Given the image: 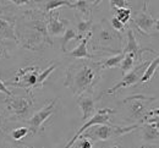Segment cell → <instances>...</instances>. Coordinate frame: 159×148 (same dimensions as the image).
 Instances as JSON below:
<instances>
[{"label":"cell","instance_id":"cell-16","mask_svg":"<svg viewBox=\"0 0 159 148\" xmlns=\"http://www.w3.org/2000/svg\"><path fill=\"white\" fill-rule=\"evenodd\" d=\"M142 135L144 142L158 141L159 140V128L152 123H147L142 125Z\"/></svg>","mask_w":159,"mask_h":148},{"label":"cell","instance_id":"cell-3","mask_svg":"<svg viewBox=\"0 0 159 148\" xmlns=\"http://www.w3.org/2000/svg\"><path fill=\"white\" fill-rule=\"evenodd\" d=\"M139 126H141V124L139 123L126 127L116 126L113 124H100V125L92 126L91 130H86L81 136L92 138V141H108L111 138H118L122 135H126Z\"/></svg>","mask_w":159,"mask_h":148},{"label":"cell","instance_id":"cell-19","mask_svg":"<svg viewBox=\"0 0 159 148\" xmlns=\"http://www.w3.org/2000/svg\"><path fill=\"white\" fill-rule=\"evenodd\" d=\"M75 17H76V20H77V23H76L77 33H79L82 38H83V36H84L86 33H88V32L91 31L92 26H93L92 16H91L89 19H87V20H83V19H80L77 14H75Z\"/></svg>","mask_w":159,"mask_h":148},{"label":"cell","instance_id":"cell-33","mask_svg":"<svg viewBox=\"0 0 159 148\" xmlns=\"http://www.w3.org/2000/svg\"><path fill=\"white\" fill-rule=\"evenodd\" d=\"M146 121H147V123H152V124H154V125L159 128V115H154V116H152V118H147Z\"/></svg>","mask_w":159,"mask_h":148},{"label":"cell","instance_id":"cell-10","mask_svg":"<svg viewBox=\"0 0 159 148\" xmlns=\"http://www.w3.org/2000/svg\"><path fill=\"white\" fill-rule=\"evenodd\" d=\"M134 23H135V26L137 27L139 32L144 33V34H148L153 28L159 27V20H156L154 17H152V15L148 12L147 4H144L143 10L135 16Z\"/></svg>","mask_w":159,"mask_h":148},{"label":"cell","instance_id":"cell-35","mask_svg":"<svg viewBox=\"0 0 159 148\" xmlns=\"http://www.w3.org/2000/svg\"><path fill=\"white\" fill-rule=\"evenodd\" d=\"M151 115H159V108L154 109V110H151V111H149V114H148V118H149Z\"/></svg>","mask_w":159,"mask_h":148},{"label":"cell","instance_id":"cell-11","mask_svg":"<svg viewBox=\"0 0 159 148\" xmlns=\"http://www.w3.org/2000/svg\"><path fill=\"white\" fill-rule=\"evenodd\" d=\"M47 26H48V33L50 37H58L60 34L65 33L66 28L70 26V21L64 19L61 20L60 19V12L57 11H50L48 14V22H47Z\"/></svg>","mask_w":159,"mask_h":148},{"label":"cell","instance_id":"cell-5","mask_svg":"<svg viewBox=\"0 0 159 148\" xmlns=\"http://www.w3.org/2000/svg\"><path fill=\"white\" fill-rule=\"evenodd\" d=\"M40 71L38 66H27L20 69L16 75L14 81H7L5 82L6 86H14L17 88H23L28 93H31V89L39 88L38 87V76Z\"/></svg>","mask_w":159,"mask_h":148},{"label":"cell","instance_id":"cell-22","mask_svg":"<svg viewBox=\"0 0 159 148\" xmlns=\"http://www.w3.org/2000/svg\"><path fill=\"white\" fill-rule=\"evenodd\" d=\"M124 54H125V56L121 60V64H120L119 67L120 70H121V72L125 75L130 70L134 69V66H135V55L131 54V53H124Z\"/></svg>","mask_w":159,"mask_h":148},{"label":"cell","instance_id":"cell-20","mask_svg":"<svg viewBox=\"0 0 159 148\" xmlns=\"http://www.w3.org/2000/svg\"><path fill=\"white\" fill-rule=\"evenodd\" d=\"M125 54L124 52L121 53H118V54H114L111 55L110 58L105 59L104 61H100V65H102V69H113V67H119L120 64H121V60L124 59Z\"/></svg>","mask_w":159,"mask_h":148},{"label":"cell","instance_id":"cell-29","mask_svg":"<svg viewBox=\"0 0 159 148\" xmlns=\"http://www.w3.org/2000/svg\"><path fill=\"white\" fill-rule=\"evenodd\" d=\"M110 25H111V27H113L115 31H118V32H122V31L125 29V25H124L121 21H119L115 16H114V17H111V20H110Z\"/></svg>","mask_w":159,"mask_h":148},{"label":"cell","instance_id":"cell-25","mask_svg":"<svg viewBox=\"0 0 159 148\" xmlns=\"http://www.w3.org/2000/svg\"><path fill=\"white\" fill-rule=\"evenodd\" d=\"M58 67V64H52L49 67H47L45 70H43V71H40L39 76H38V87H42L43 83H44V81L49 77V75L55 70Z\"/></svg>","mask_w":159,"mask_h":148},{"label":"cell","instance_id":"cell-30","mask_svg":"<svg viewBox=\"0 0 159 148\" xmlns=\"http://www.w3.org/2000/svg\"><path fill=\"white\" fill-rule=\"evenodd\" d=\"M110 6L113 9H120V7H129L127 0H109Z\"/></svg>","mask_w":159,"mask_h":148},{"label":"cell","instance_id":"cell-34","mask_svg":"<svg viewBox=\"0 0 159 148\" xmlns=\"http://www.w3.org/2000/svg\"><path fill=\"white\" fill-rule=\"evenodd\" d=\"M9 1H11L12 4H15V5H17V6H22V5L30 4L32 0H9Z\"/></svg>","mask_w":159,"mask_h":148},{"label":"cell","instance_id":"cell-32","mask_svg":"<svg viewBox=\"0 0 159 148\" xmlns=\"http://www.w3.org/2000/svg\"><path fill=\"white\" fill-rule=\"evenodd\" d=\"M0 92L1 93H4V94H6V96H11L12 94V92H10L9 89H7V87H6V85L0 80Z\"/></svg>","mask_w":159,"mask_h":148},{"label":"cell","instance_id":"cell-26","mask_svg":"<svg viewBox=\"0 0 159 148\" xmlns=\"http://www.w3.org/2000/svg\"><path fill=\"white\" fill-rule=\"evenodd\" d=\"M28 132H30V127H17L11 132V138L14 141H21L23 137L27 136Z\"/></svg>","mask_w":159,"mask_h":148},{"label":"cell","instance_id":"cell-4","mask_svg":"<svg viewBox=\"0 0 159 148\" xmlns=\"http://www.w3.org/2000/svg\"><path fill=\"white\" fill-rule=\"evenodd\" d=\"M154 97H147L143 94H135L131 97H127L124 101V104L129 103V111H130V118L137 120L139 124H142L147 120L148 114H149V104L154 102Z\"/></svg>","mask_w":159,"mask_h":148},{"label":"cell","instance_id":"cell-18","mask_svg":"<svg viewBox=\"0 0 159 148\" xmlns=\"http://www.w3.org/2000/svg\"><path fill=\"white\" fill-rule=\"evenodd\" d=\"M72 39H82V37L77 33V31L74 27L69 26L66 28L62 38H61V50L64 53H66V45H67V43L70 42V41H72Z\"/></svg>","mask_w":159,"mask_h":148},{"label":"cell","instance_id":"cell-37","mask_svg":"<svg viewBox=\"0 0 159 148\" xmlns=\"http://www.w3.org/2000/svg\"><path fill=\"white\" fill-rule=\"evenodd\" d=\"M108 148H119V146H111V147H108Z\"/></svg>","mask_w":159,"mask_h":148},{"label":"cell","instance_id":"cell-6","mask_svg":"<svg viewBox=\"0 0 159 148\" xmlns=\"http://www.w3.org/2000/svg\"><path fill=\"white\" fill-rule=\"evenodd\" d=\"M5 105L9 111L19 120H26L30 115V111L33 106V101L22 96L11 94L5 98Z\"/></svg>","mask_w":159,"mask_h":148},{"label":"cell","instance_id":"cell-8","mask_svg":"<svg viewBox=\"0 0 159 148\" xmlns=\"http://www.w3.org/2000/svg\"><path fill=\"white\" fill-rule=\"evenodd\" d=\"M57 103H58V98H54L49 104H47L45 106H43L40 110H38L37 113H34L28 120V126H30V131L36 135L38 131L42 130L43 124L55 113L57 110Z\"/></svg>","mask_w":159,"mask_h":148},{"label":"cell","instance_id":"cell-14","mask_svg":"<svg viewBox=\"0 0 159 148\" xmlns=\"http://www.w3.org/2000/svg\"><path fill=\"white\" fill-rule=\"evenodd\" d=\"M91 37H92V31H89L87 33V36L84 38H82V42L80 43L72 52H70L69 55L71 58H75V59H94V55L89 54L88 49H87V44L89 42Z\"/></svg>","mask_w":159,"mask_h":148},{"label":"cell","instance_id":"cell-31","mask_svg":"<svg viewBox=\"0 0 159 148\" xmlns=\"http://www.w3.org/2000/svg\"><path fill=\"white\" fill-rule=\"evenodd\" d=\"M0 148H31V147H27V146H25V145H15V143H11V142L5 141V142L1 145Z\"/></svg>","mask_w":159,"mask_h":148},{"label":"cell","instance_id":"cell-23","mask_svg":"<svg viewBox=\"0 0 159 148\" xmlns=\"http://www.w3.org/2000/svg\"><path fill=\"white\" fill-rule=\"evenodd\" d=\"M71 6V1L70 0H47L45 1V6H44V11L45 12H50L53 10H57L60 6Z\"/></svg>","mask_w":159,"mask_h":148},{"label":"cell","instance_id":"cell-21","mask_svg":"<svg viewBox=\"0 0 159 148\" xmlns=\"http://www.w3.org/2000/svg\"><path fill=\"white\" fill-rule=\"evenodd\" d=\"M91 1L92 0H77L76 2H71V9L80 11L83 16H92L91 15Z\"/></svg>","mask_w":159,"mask_h":148},{"label":"cell","instance_id":"cell-12","mask_svg":"<svg viewBox=\"0 0 159 148\" xmlns=\"http://www.w3.org/2000/svg\"><path fill=\"white\" fill-rule=\"evenodd\" d=\"M77 105L82 110V121L88 120L96 113V102L91 93H83L77 97Z\"/></svg>","mask_w":159,"mask_h":148},{"label":"cell","instance_id":"cell-13","mask_svg":"<svg viewBox=\"0 0 159 148\" xmlns=\"http://www.w3.org/2000/svg\"><path fill=\"white\" fill-rule=\"evenodd\" d=\"M146 50H149V49H142L137 43V39L135 37V33L131 28L127 29V44L126 47L122 49L124 53H131L135 55V59H139V61L142 60V53L146 52ZM149 52H153V50H149Z\"/></svg>","mask_w":159,"mask_h":148},{"label":"cell","instance_id":"cell-9","mask_svg":"<svg viewBox=\"0 0 159 148\" xmlns=\"http://www.w3.org/2000/svg\"><path fill=\"white\" fill-rule=\"evenodd\" d=\"M147 66H148L147 61H141L137 66H135L132 70H130L127 74L124 75V77L121 78V81H120L119 83H116L114 87L109 88L108 91H105L102 94H113V93L118 92L120 88H126V87H130V86H134L136 85V83H139V78L142 77V75H143V72H144V70H146Z\"/></svg>","mask_w":159,"mask_h":148},{"label":"cell","instance_id":"cell-36","mask_svg":"<svg viewBox=\"0 0 159 148\" xmlns=\"http://www.w3.org/2000/svg\"><path fill=\"white\" fill-rule=\"evenodd\" d=\"M102 1H103V0H96V1H93V4H92V7H93V6H97V5H99Z\"/></svg>","mask_w":159,"mask_h":148},{"label":"cell","instance_id":"cell-2","mask_svg":"<svg viewBox=\"0 0 159 148\" xmlns=\"http://www.w3.org/2000/svg\"><path fill=\"white\" fill-rule=\"evenodd\" d=\"M91 38H94L93 41H91V45L93 49L114 54L122 52V37L120 32L115 31L107 20H102L98 25L93 27Z\"/></svg>","mask_w":159,"mask_h":148},{"label":"cell","instance_id":"cell-24","mask_svg":"<svg viewBox=\"0 0 159 148\" xmlns=\"http://www.w3.org/2000/svg\"><path fill=\"white\" fill-rule=\"evenodd\" d=\"M115 17L121 21L124 25H126L131 19V9L130 7H120L115 9Z\"/></svg>","mask_w":159,"mask_h":148},{"label":"cell","instance_id":"cell-1","mask_svg":"<svg viewBox=\"0 0 159 148\" xmlns=\"http://www.w3.org/2000/svg\"><path fill=\"white\" fill-rule=\"evenodd\" d=\"M102 65L100 61L92 59H79L72 63L66 70V80L64 86L71 89L75 97L83 93L93 92V88L102 78Z\"/></svg>","mask_w":159,"mask_h":148},{"label":"cell","instance_id":"cell-17","mask_svg":"<svg viewBox=\"0 0 159 148\" xmlns=\"http://www.w3.org/2000/svg\"><path fill=\"white\" fill-rule=\"evenodd\" d=\"M158 67H159V56H157L156 59H153L151 63L148 64V66L146 67L142 77L139 78V83H146V82H148L153 77V75L156 74V71H157Z\"/></svg>","mask_w":159,"mask_h":148},{"label":"cell","instance_id":"cell-27","mask_svg":"<svg viewBox=\"0 0 159 148\" xmlns=\"http://www.w3.org/2000/svg\"><path fill=\"white\" fill-rule=\"evenodd\" d=\"M77 145H76V148H93V142L89 141V138L87 137H83V136H80V138L76 141Z\"/></svg>","mask_w":159,"mask_h":148},{"label":"cell","instance_id":"cell-15","mask_svg":"<svg viewBox=\"0 0 159 148\" xmlns=\"http://www.w3.org/2000/svg\"><path fill=\"white\" fill-rule=\"evenodd\" d=\"M0 39H9L15 43L19 42V38L15 33V21L0 19Z\"/></svg>","mask_w":159,"mask_h":148},{"label":"cell","instance_id":"cell-7","mask_svg":"<svg viewBox=\"0 0 159 148\" xmlns=\"http://www.w3.org/2000/svg\"><path fill=\"white\" fill-rule=\"evenodd\" d=\"M115 110L114 109H110V108H103V109H99L97 113H94L93 116H91L88 120H86V123L82 125V126L79 128V131L74 135V137L69 141V143L65 146V148H71L76 141L80 138V136L86 131L88 130L89 127L94 126V125H100V124H110V115L114 114Z\"/></svg>","mask_w":159,"mask_h":148},{"label":"cell","instance_id":"cell-38","mask_svg":"<svg viewBox=\"0 0 159 148\" xmlns=\"http://www.w3.org/2000/svg\"><path fill=\"white\" fill-rule=\"evenodd\" d=\"M1 7H2V6H1V5H0V9H1Z\"/></svg>","mask_w":159,"mask_h":148},{"label":"cell","instance_id":"cell-28","mask_svg":"<svg viewBox=\"0 0 159 148\" xmlns=\"http://www.w3.org/2000/svg\"><path fill=\"white\" fill-rule=\"evenodd\" d=\"M9 58V48H7V43L4 39H0V60L1 59H6Z\"/></svg>","mask_w":159,"mask_h":148}]
</instances>
